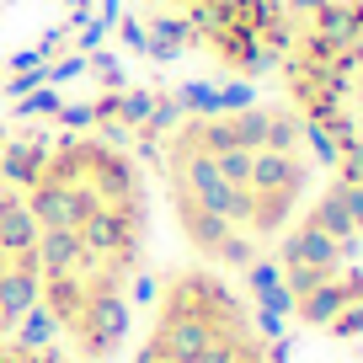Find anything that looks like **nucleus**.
Returning <instances> with one entry per match:
<instances>
[{"label":"nucleus","instance_id":"f257e3e1","mask_svg":"<svg viewBox=\"0 0 363 363\" xmlns=\"http://www.w3.org/2000/svg\"><path fill=\"white\" fill-rule=\"evenodd\" d=\"M11 182L33 240V326L69 363H113L150 289L155 193L118 134L16 139Z\"/></svg>","mask_w":363,"mask_h":363},{"label":"nucleus","instance_id":"f03ea898","mask_svg":"<svg viewBox=\"0 0 363 363\" xmlns=\"http://www.w3.org/2000/svg\"><path fill=\"white\" fill-rule=\"evenodd\" d=\"M150 193L160 198L193 267L230 284L262 272L294 214L320 187V160L278 96L182 107L150 139Z\"/></svg>","mask_w":363,"mask_h":363},{"label":"nucleus","instance_id":"7ed1b4c3","mask_svg":"<svg viewBox=\"0 0 363 363\" xmlns=\"http://www.w3.org/2000/svg\"><path fill=\"white\" fill-rule=\"evenodd\" d=\"M267 80L320 171L363 187V0H289Z\"/></svg>","mask_w":363,"mask_h":363},{"label":"nucleus","instance_id":"20e7f679","mask_svg":"<svg viewBox=\"0 0 363 363\" xmlns=\"http://www.w3.org/2000/svg\"><path fill=\"white\" fill-rule=\"evenodd\" d=\"M272 305L320 337H363V187L320 177L262 262Z\"/></svg>","mask_w":363,"mask_h":363},{"label":"nucleus","instance_id":"39448f33","mask_svg":"<svg viewBox=\"0 0 363 363\" xmlns=\"http://www.w3.org/2000/svg\"><path fill=\"white\" fill-rule=\"evenodd\" d=\"M128 363H278V342L240 284L182 262L145 289Z\"/></svg>","mask_w":363,"mask_h":363},{"label":"nucleus","instance_id":"423d86ee","mask_svg":"<svg viewBox=\"0 0 363 363\" xmlns=\"http://www.w3.org/2000/svg\"><path fill=\"white\" fill-rule=\"evenodd\" d=\"M284 16L289 0H208L198 16L177 27V43L219 80L257 86L272 75V59L284 43Z\"/></svg>","mask_w":363,"mask_h":363},{"label":"nucleus","instance_id":"0eeeda50","mask_svg":"<svg viewBox=\"0 0 363 363\" xmlns=\"http://www.w3.org/2000/svg\"><path fill=\"white\" fill-rule=\"evenodd\" d=\"M33 337V240L16 182H0V342Z\"/></svg>","mask_w":363,"mask_h":363},{"label":"nucleus","instance_id":"6e6552de","mask_svg":"<svg viewBox=\"0 0 363 363\" xmlns=\"http://www.w3.org/2000/svg\"><path fill=\"white\" fill-rule=\"evenodd\" d=\"M0 363H69L59 347H48L43 337H16V342H0Z\"/></svg>","mask_w":363,"mask_h":363},{"label":"nucleus","instance_id":"1a4fd4ad","mask_svg":"<svg viewBox=\"0 0 363 363\" xmlns=\"http://www.w3.org/2000/svg\"><path fill=\"white\" fill-rule=\"evenodd\" d=\"M134 6H139V11H150L160 27H166V33H177V27L187 22V16H198V11H203L208 0H134Z\"/></svg>","mask_w":363,"mask_h":363},{"label":"nucleus","instance_id":"9d476101","mask_svg":"<svg viewBox=\"0 0 363 363\" xmlns=\"http://www.w3.org/2000/svg\"><path fill=\"white\" fill-rule=\"evenodd\" d=\"M11 155H16V139H11V134H0V182L11 177Z\"/></svg>","mask_w":363,"mask_h":363}]
</instances>
